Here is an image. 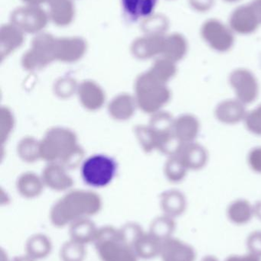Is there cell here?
<instances>
[{"label": "cell", "mask_w": 261, "mask_h": 261, "mask_svg": "<svg viewBox=\"0 0 261 261\" xmlns=\"http://www.w3.org/2000/svg\"><path fill=\"white\" fill-rule=\"evenodd\" d=\"M164 35H147L139 38L133 44V50L140 56H150L160 53L163 50Z\"/></svg>", "instance_id": "9a60e30c"}, {"label": "cell", "mask_w": 261, "mask_h": 261, "mask_svg": "<svg viewBox=\"0 0 261 261\" xmlns=\"http://www.w3.org/2000/svg\"><path fill=\"white\" fill-rule=\"evenodd\" d=\"M133 249L139 259L147 260V259L153 258L160 249L159 239L150 233L149 234L144 233L136 241L133 246Z\"/></svg>", "instance_id": "ac0fdd59"}, {"label": "cell", "mask_w": 261, "mask_h": 261, "mask_svg": "<svg viewBox=\"0 0 261 261\" xmlns=\"http://www.w3.org/2000/svg\"><path fill=\"white\" fill-rule=\"evenodd\" d=\"M168 28V19L162 15L148 17L142 26L143 31L147 35H164Z\"/></svg>", "instance_id": "44dd1931"}, {"label": "cell", "mask_w": 261, "mask_h": 261, "mask_svg": "<svg viewBox=\"0 0 261 261\" xmlns=\"http://www.w3.org/2000/svg\"><path fill=\"white\" fill-rule=\"evenodd\" d=\"M199 130V121L191 115L182 116L176 124V136L182 143L193 142Z\"/></svg>", "instance_id": "2e32d148"}, {"label": "cell", "mask_w": 261, "mask_h": 261, "mask_svg": "<svg viewBox=\"0 0 261 261\" xmlns=\"http://www.w3.org/2000/svg\"><path fill=\"white\" fill-rule=\"evenodd\" d=\"M0 261H12L10 260L9 257H8L7 254L4 249H1V253H0Z\"/></svg>", "instance_id": "f1b7e54d"}, {"label": "cell", "mask_w": 261, "mask_h": 261, "mask_svg": "<svg viewBox=\"0 0 261 261\" xmlns=\"http://www.w3.org/2000/svg\"><path fill=\"white\" fill-rule=\"evenodd\" d=\"M23 1L29 5H32V6H38L44 2H47V0H23Z\"/></svg>", "instance_id": "83f0119b"}, {"label": "cell", "mask_w": 261, "mask_h": 261, "mask_svg": "<svg viewBox=\"0 0 261 261\" xmlns=\"http://www.w3.org/2000/svg\"><path fill=\"white\" fill-rule=\"evenodd\" d=\"M98 229L95 224L88 219H80L70 224L69 234L72 240L86 245L93 243Z\"/></svg>", "instance_id": "8fae6325"}, {"label": "cell", "mask_w": 261, "mask_h": 261, "mask_svg": "<svg viewBox=\"0 0 261 261\" xmlns=\"http://www.w3.org/2000/svg\"><path fill=\"white\" fill-rule=\"evenodd\" d=\"M224 1L228 2V3H236V2L239 1V0H224Z\"/></svg>", "instance_id": "f546056e"}, {"label": "cell", "mask_w": 261, "mask_h": 261, "mask_svg": "<svg viewBox=\"0 0 261 261\" xmlns=\"http://www.w3.org/2000/svg\"><path fill=\"white\" fill-rule=\"evenodd\" d=\"M176 158L187 169L199 170L206 164L208 155L205 148L196 143H182L178 148Z\"/></svg>", "instance_id": "ba28073f"}, {"label": "cell", "mask_w": 261, "mask_h": 261, "mask_svg": "<svg viewBox=\"0 0 261 261\" xmlns=\"http://www.w3.org/2000/svg\"><path fill=\"white\" fill-rule=\"evenodd\" d=\"M12 261H35V260L26 254V255L18 256V257H15V258L12 259Z\"/></svg>", "instance_id": "4316f807"}, {"label": "cell", "mask_w": 261, "mask_h": 261, "mask_svg": "<svg viewBox=\"0 0 261 261\" xmlns=\"http://www.w3.org/2000/svg\"><path fill=\"white\" fill-rule=\"evenodd\" d=\"M49 15L57 25L65 26L73 21L75 7L72 0H50Z\"/></svg>", "instance_id": "7c38bea8"}, {"label": "cell", "mask_w": 261, "mask_h": 261, "mask_svg": "<svg viewBox=\"0 0 261 261\" xmlns=\"http://www.w3.org/2000/svg\"><path fill=\"white\" fill-rule=\"evenodd\" d=\"M230 84L242 103H251L258 95V84L252 73L245 69H238L230 75Z\"/></svg>", "instance_id": "8992f818"}, {"label": "cell", "mask_w": 261, "mask_h": 261, "mask_svg": "<svg viewBox=\"0 0 261 261\" xmlns=\"http://www.w3.org/2000/svg\"><path fill=\"white\" fill-rule=\"evenodd\" d=\"M216 117L224 123L234 124L246 117V111L243 103L239 100H227L222 102L216 109Z\"/></svg>", "instance_id": "30bf717a"}, {"label": "cell", "mask_w": 261, "mask_h": 261, "mask_svg": "<svg viewBox=\"0 0 261 261\" xmlns=\"http://www.w3.org/2000/svg\"><path fill=\"white\" fill-rule=\"evenodd\" d=\"M116 168L113 158L103 154L93 155L84 161L81 175L87 185L103 187L108 185L114 178Z\"/></svg>", "instance_id": "3957f363"}, {"label": "cell", "mask_w": 261, "mask_h": 261, "mask_svg": "<svg viewBox=\"0 0 261 261\" xmlns=\"http://www.w3.org/2000/svg\"><path fill=\"white\" fill-rule=\"evenodd\" d=\"M49 1H50V0H47L48 3H49Z\"/></svg>", "instance_id": "4dcf8cb0"}, {"label": "cell", "mask_w": 261, "mask_h": 261, "mask_svg": "<svg viewBox=\"0 0 261 261\" xmlns=\"http://www.w3.org/2000/svg\"><path fill=\"white\" fill-rule=\"evenodd\" d=\"M85 48V43L81 38H60L55 39L54 51L58 56L65 58H76L79 56Z\"/></svg>", "instance_id": "e0dca14e"}, {"label": "cell", "mask_w": 261, "mask_h": 261, "mask_svg": "<svg viewBox=\"0 0 261 261\" xmlns=\"http://www.w3.org/2000/svg\"><path fill=\"white\" fill-rule=\"evenodd\" d=\"M158 0H121L126 18L136 21L141 18H148L156 7Z\"/></svg>", "instance_id": "9c48e42d"}, {"label": "cell", "mask_w": 261, "mask_h": 261, "mask_svg": "<svg viewBox=\"0 0 261 261\" xmlns=\"http://www.w3.org/2000/svg\"><path fill=\"white\" fill-rule=\"evenodd\" d=\"M188 49L186 39L183 35L175 33L165 37L162 53L167 59L178 61L185 56Z\"/></svg>", "instance_id": "5bb4252c"}, {"label": "cell", "mask_w": 261, "mask_h": 261, "mask_svg": "<svg viewBox=\"0 0 261 261\" xmlns=\"http://www.w3.org/2000/svg\"><path fill=\"white\" fill-rule=\"evenodd\" d=\"M120 232L123 239L130 245L134 246L135 243L139 237L144 233V229L140 225L136 223H128L119 228Z\"/></svg>", "instance_id": "7402d4cb"}, {"label": "cell", "mask_w": 261, "mask_h": 261, "mask_svg": "<svg viewBox=\"0 0 261 261\" xmlns=\"http://www.w3.org/2000/svg\"><path fill=\"white\" fill-rule=\"evenodd\" d=\"M229 23L233 32L242 35L253 33L261 24L251 4L244 5L234 9L230 16Z\"/></svg>", "instance_id": "52a82bcc"}, {"label": "cell", "mask_w": 261, "mask_h": 261, "mask_svg": "<svg viewBox=\"0 0 261 261\" xmlns=\"http://www.w3.org/2000/svg\"><path fill=\"white\" fill-rule=\"evenodd\" d=\"M86 253L85 245L70 239L61 246L60 257L62 261H83Z\"/></svg>", "instance_id": "ffe728a7"}, {"label": "cell", "mask_w": 261, "mask_h": 261, "mask_svg": "<svg viewBox=\"0 0 261 261\" xmlns=\"http://www.w3.org/2000/svg\"><path fill=\"white\" fill-rule=\"evenodd\" d=\"M245 123L250 132L261 135V105L247 115Z\"/></svg>", "instance_id": "603a6c76"}, {"label": "cell", "mask_w": 261, "mask_h": 261, "mask_svg": "<svg viewBox=\"0 0 261 261\" xmlns=\"http://www.w3.org/2000/svg\"><path fill=\"white\" fill-rule=\"evenodd\" d=\"M250 4L252 6L261 24V0H253Z\"/></svg>", "instance_id": "484cf974"}, {"label": "cell", "mask_w": 261, "mask_h": 261, "mask_svg": "<svg viewBox=\"0 0 261 261\" xmlns=\"http://www.w3.org/2000/svg\"><path fill=\"white\" fill-rule=\"evenodd\" d=\"M48 20L46 12L38 6L28 5L18 8L11 14L12 24L27 33H37L42 30Z\"/></svg>", "instance_id": "5b68a950"}, {"label": "cell", "mask_w": 261, "mask_h": 261, "mask_svg": "<svg viewBox=\"0 0 261 261\" xmlns=\"http://www.w3.org/2000/svg\"><path fill=\"white\" fill-rule=\"evenodd\" d=\"M215 0H189V4L194 10L206 12L214 6Z\"/></svg>", "instance_id": "d4e9b609"}, {"label": "cell", "mask_w": 261, "mask_h": 261, "mask_svg": "<svg viewBox=\"0 0 261 261\" xmlns=\"http://www.w3.org/2000/svg\"><path fill=\"white\" fill-rule=\"evenodd\" d=\"M201 35L205 42L216 51H228L234 45L233 31L216 18L204 22L201 29Z\"/></svg>", "instance_id": "277c9868"}, {"label": "cell", "mask_w": 261, "mask_h": 261, "mask_svg": "<svg viewBox=\"0 0 261 261\" xmlns=\"http://www.w3.org/2000/svg\"><path fill=\"white\" fill-rule=\"evenodd\" d=\"M95 250L102 261H138L133 247L130 246L120 232L111 226L98 229L93 242Z\"/></svg>", "instance_id": "6da1fadb"}, {"label": "cell", "mask_w": 261, "mask_h": 261, "mask_svg": "<svg viewBox=\"0 0 261 261\" xmlns=\"http://www.w3.org/2000/svg\"><path fill=\"white\" fill-rule=\"evenodd\" d=\"M22 33V31L12 24L3 25L0 31L2 52H9L19 46L24 39Z\"/></svg>", "instance_id": "d6986e66"}, {"label": "cell", "mask_w": 261, "mask_h": 261, "mask_svg": "<svg viewBox=\"0 0 261 261\" xmlns=\"http://www.w3.org/2000/svg\"><path fill=\"white\" fill-rule=\"evenodd\" d=\"M52 251V243L50 239L44 234H35L26 241V254L34 260L46 258Z\"/></svg>", "instance_id": "4fadbf2b"}, {"label": "cell", "mask_w": 261, "mask_h": 261, "mask_svg": "<svg viewBox=\"0 0 261 261\" xmlns=\"http://www.w3.org/2000/svg\"><path fill=\"white\" fill-rule=\"evenodd\" d=\"M98 199L91 196H70L52 210L51 221L54 226L63 228L80 219H87L99 211Z\"/></svg>", "instance_id": "7a4b0ae2"}, {"label": "cell", "mask_w": 261, "mask_h": 261, "mask_svg": "<svg viewBox=\"0 0 261 261\" xmlns=\"http://www.w3.org/2000/svg\"><path fill=\"white\" fill-rule=\"evenodd\" d=\"M248 162L253 170L261 173V147L253 149L250 152Z\"/></svg>", "instance_id": "cb8c5ba5"}]
</instances>
